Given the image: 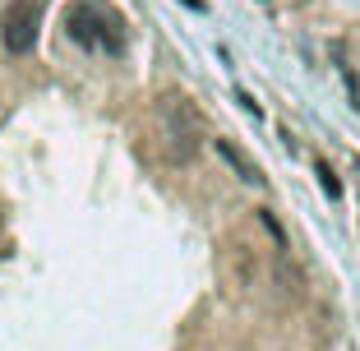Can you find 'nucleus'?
Wrapping results in <instances>:
<instances>
[{
    "label": "nucleus",
    "mask_w": 360,
    "mask_h": 351,
    "mask_svg": "<svg viewBox=\"0 0 360 351\" xmlns=\"http://www.w3.org/2000/svg\"><path fill=\"white\" fill-rule=\"evenodd\" d=\"M65 32L84 51H106V56H120L129 37L125 14L116 5H106V0H70L65 5Z\"/></svg>",
    "instance_id": "f257e3e1"
},
{
    "label": "nucleus",
    "mask_w": 360,
    "mask_h": 351,
    "mask_svg": "<svg viewBox=\"0 0 360 351\" xmlns=\"http://www.w3.org/2000/svg\"><path fill=\"white\" fill-rule=\"evenodd\" d=\"M37 23H42L37 0H10V10L0 19V42H5V51L28 56L32 46H37Z\"/></svg>",
    "instance_id": "f03ea898"
},
{
    "label": "nucleus",
    "mask_w": 360,
    "mask_h": 351,
    "mask_svg": "<svg viewBox=\"0 0 360 351\" xmlns=\"http://www.w3.org/2000/svg\"><path fill=\"white\" fill-rule=\"evenodd\" d=\"M212 143H217V153H222V158L231 162V171L240 176V181H250V185H264V171H259V167H250V162L240 158V148H231L226 139H212Z\"/></svg>",
    "instance_id": "7ed1b4c3"
},
{
    "label": "nucleus",
    "mask_w": 360,
    "mask_h": 351,
    "mask_svg": "<svg viewBox=\"0 0 360 351\" xmlns=\"http://www.w3.org/2000/svg\"><path fill=\"white\" fill-rule=\"evenodd\" d=\"M319 185H323V194H328V199H338V194H342V185H338V176L328 171V162H319Z\"/></svg>",
    "instance_id": "20e7f679"
},
{
    "label": "nucleus",
    "mask_w": 360,
    "mask_h": 351,
    "mask_svg": "<svg viewBox=\"0 0 360 351\" xmlns=\"http://www.w3.org/2000/svg\"><path fill=\"white\" fill-rule=\"evenodd\" d=\"M185 5H190V10H203V0H185Z\"/></svg>",
    "instance_id": "39448f33"
}]
</instances>
